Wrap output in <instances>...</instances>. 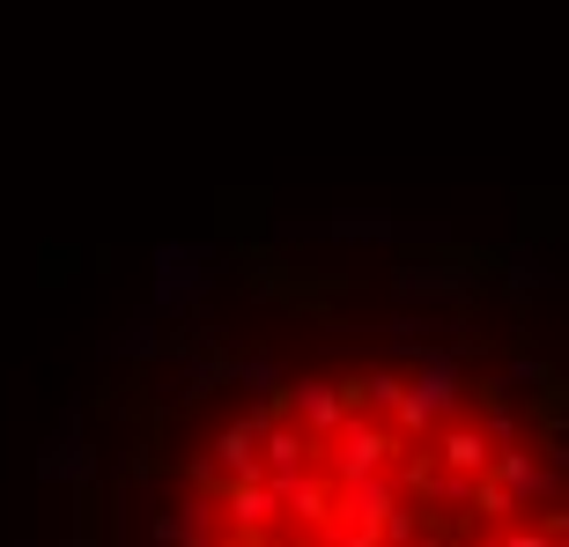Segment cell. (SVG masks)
<instances>
[{
	"label": "cell",
	"instance_id": "6da1fadb",
	"mask_svg": "<svg viewBox=\"0 0 569 547\" xmlns=\"http://www.w3.org/2000/svg\"><path fill=\"white\" fill-rule=\"evenodd\" d=\"M186 547H562L555 459L459 370L274 385L192 466Z\"/></svg>",
	"mask_w": 569,
	"mask_h": 547
}]
</instances>
